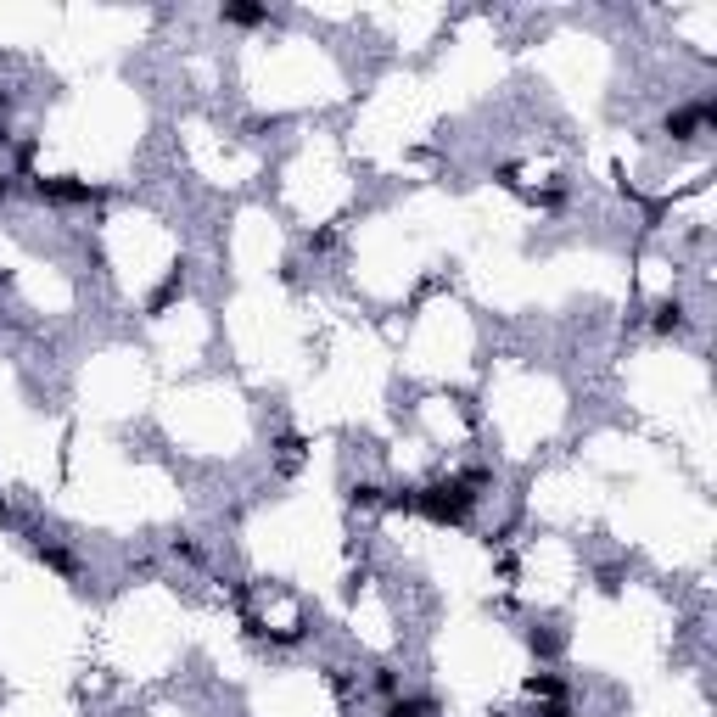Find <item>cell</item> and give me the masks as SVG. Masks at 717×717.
Wrapping results in <instances>:
<instances>
[{"mask_svg":"<svg viewBox=\"0 0 717 717\" xmlns=\"http://www.w3.org/2000/svg\"><path fill=\"white\" fill-rule=\"evenodd\" d=\"M488 482H493V471H482V465L477 471H460V477H437V482L409 493V510H421L432 527H465Z\"/></svg>","mask_w":717,"mask_h":717,"instance_id":"obj_1","label":"cell"},{"mask_svg":"<svg viewBox=\"0 0 717 717\" xmlns=\"http://www.w3.org/2000/svg\"><path fill=\"white\" fill-rule=\"evenodd\" d=\"M34 197L40 202H57V208H79V202H96L101 191L90 180H79V174H51V180H34Z\"/></svg>","mask_w":717,"mask_h":717,"instance_id":"obj_2","label":"cell"},{"mask_svg":"<svg viewBox=\"0 0 717 717\" xmlns=\"http://www.w3.org/2000/svg\"><path fill=\"white\" fill-rule=\"evenodd\" d=\"M712 118H717L712 101H684V107H673V113L661 118V129H667L673 141H695V135H706V129H712Z\"/></svg>","mask_w":717,"mask_h":717,"instance_id":"obj_3","label":"cell"},{"mask_svg":"<svg viewBox=\"0 0 717 717\" xmlns=\"http://www.w3.org/2000/svg\"><path fill=\"white\" fill-rule=\"evenodd\" d=\"M219 23H230V29H269V6H253V0H225V6H219Z\"/></svg>","mask_w":717,"mask_h":717,"instance_id":"obj_4","label":"cell"},{"mask_svg":"<svg viewBox=\"0 0 717 717\" xmlns=\"http://www.w3.org/2000/svg\"><path fill=\"white\" fill-rule=\"evenodd\" d=\"M684 325H689V309L678 303V297H661L656 314H650V331H656V337H678Z\"/></svg>","mask_w":717,"mask_h":717,"instance_id":"obj_5","label":"cell"},{"mask_svg":"<svg viewBox=\"0 0 717 717\" xmlns=\"http://www.w3.org/2000/svg\"><path fill=\"white\" fill-rule=\"evenodd\" d=\"M381 717H443V706L432 695H393V701H381Z\"/></svg>","mask_w":717,"mask_h":717,"instance_id":"obj_6","label":"cell"},{"mask_svg":"<svg viewBox=\"0 0 717 717\" xmlns=\"http://www.w3.org/2000/svg\"><path fill=\"white\" fill-rule=\"evenodd\" d=\"M34 555H40L51 572H62L68 583H79V561H73V549H62V544H51V538H34Z\"/></svg>","mask_w":717,"mask_h":717,"instance_id":"obj_7","label":"cell"},{"mask_svg":"<svg viewBox=\"0 0 717 717\" xmlns=\"http://www.w3.org/2000/svg\"><path fill=\"white\" fill-rule=\"evenodd\" d=\"M527 695H533V701H549V706H566L572 689H566L561 673H533V678H527Z\"/></svg>","mask_w":717,"mask_h":717,"instance_id":"obj_8","label":"cell"},{"mask_svg":"<svg viewBox=\"0 0 717 717\" xmlns=\"http://www.w3.org/2000/svg\"><path fill=\"white\" fill-rule=\"evenodd\" d=\"M348 505L376 510V505H387V488H381V482H353V488H348Z\"/></svg>","mask_w":717,"mask_h":717,"instance_id":"obj_9","label":"cell"},{"mask_svg":"<svg viewBox=\"0 0 717 717\" xmlns=\"http://www.w3.org/2000/svg\"><path fill=\"white\" fill-rule=\"evenodd\" d=\"M370 689H376L381 701H393V695H404V673H398V667H376V673H370Z\"/></svg>","mask_w":717,"mask_h":717,"instance_id":"obj_10","label":"cell"},{"mask_svg":"<svg viewBox=\"0 0 717 717\" xmlns=\"http://www.w3.org/2000/svg\"><path fill=\"white\" fill-rule=\"evenodd\" d=\"M180 286H185V264H174V269H169V281H163V286L152 292V303H146V309H152V314H163V309H169V297L180 292Z\"/></svg>","mask_w":717,"mask_h":717,"instance_id":"obj_11","label":"cell"},{"mask_svg":"<svg viewBox=\"0 0 717 717\" xmlns=\"http://www.w3.org/2000/svg\"><path fill=\"white\" fill-rule=\"evenodd\" d=\"M527 645H533V656H544V661H555V656H561V639H555L549 628H538V622L527 628Z\"/></svg>","mask_w":717,"mask_h":717,"instance_id":"obj_12","label":"cell"},{"mask_svg":"<svg viewBox=\"0 0 717 717\" xmlns=\"http://www.w3.org/2000/svg\"><path fill=\"white\" fill-rule=\"evenodd\" d=\"M169 549H174V555H180V561H202V549H197V544H191V538H174V544H169Z\"/></svg>","mask_w":717,"mask_h":717,"instance_id":"obj_13","label":"cell"},{"mask_svg":"<svg viewBox=\"0 0 717 717\" xmlns=\"http://www.w3.org/2000/svg\"><path fill=\"white\" fill-rule=\"evenodd\" d=\"M12 191H17V180H12V169H6V163H0V202L12 197Z\"/></svg>","mask_w":717,"mask_h":717,"instance_id":"obj_14","label":"cell"},{"mask_svg":"<svg viewBox=\"0 0 717 717\" xmlns=\"http://www.w3.org/2000/svg\"><path fill=\"white\" fill-rule=\"evenodd\" d=\"M538 717H572V712H566V706H544Z\"/></svg>","mask_w":717,"mask_h":717,"instance_id":"obj_15","label":"cell"},{"mask_svg":"<svg viewBox=\"0 0 717 717\" xmlns=\"http://www.w3.org/2000/svg\"><path fill=\"white\" fill-rule=\"evenodd\" d=\"M6 146H12V129H0V152H6Z\"/></svg>","mask_w":717,"mask_h":717,"instance_id":"obj_16","label":"cell"}]
</instances>
